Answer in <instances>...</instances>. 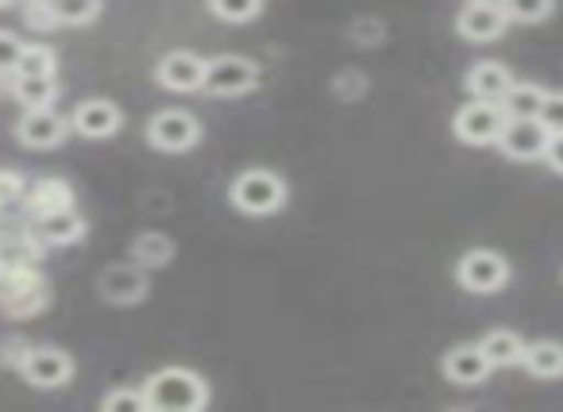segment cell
Wrapping results in <instances>:
<instances>
[{
	"mask_svg": "<svg viewBox=\"0 0 563 412\" xmlns=\"http://www.w3.org/2000/svg\"><path fill=\"white\" fill-rule=\"evenodd\" d=\"M143 393H147L151 409H158V412H197L209 401L205 381L197 378L194 370H178V366L158 370L155 378L143 386Z\"/></svg>",
	"mask_w": 563,
	"mask_h": 412,
	"instance_id": "obj_1",
	"label": "cell"
},
{
	"mask_svg": "<svg viewBox=\"0 0 563 412\" xmlns=\"http://www.w3.org/2000/svg\"><path fill=\"white\" fill-rule=\"evenodd\" d=\"M232 204L251 212V216H266V212H278L286 204V186H282L278 174L247 170L232 181Z\"/></svg>",
	"mask_w": 563,
	"mask_h": 412,
	"instance_id": "obj_2",
	"label": "cell"
},
{
	"mask_svg": "<svg viewBox=\"0 0 563 412\" xmlns=\"http://www.w3.org/2000/svg\"><path fill=\"white\" fill-rule=\"evenodd\" d=\"M506 109H501V101H471L463 104L460 112H455L452 127L455 135H460L463 143H471V147H486V143H498L501 140V127H506Z\"/></svg>",
	"mask_w": 563,
	"mask_h": 412,
	"instance_id": "obj_3",
	"label": "cell"
},
{
	"mask_svg": "<svg viewBox=\"0 0 563 412\" xmlns=\"http://www.w3.org/2000/svg\"><path fill=\"white\" fill-rule=\"evenodd\" d=\"M463 289L471 293H498L509 281V263L498 255V250H467L460 258V270H455Z\"/></svg>",
	"mask_w": 563,
	"mask_h": 412,
	"instance_id": "obj_4",
	"label": "cell"
},
{
	"mask_svg": "<svg viewBox=\"0 0 563 412\" xmlns=\"http://www.w3.org/2000/svg\"><path fill=\"white\" fill-rule=\"evenodd\" d=\"M548 143H552V132L540 120H506L498 147L517 163H537L548 155Z\"/></svg>",
	"mask_w": 563,
	"mask_h": 412,
	"instance_id": "obj_5",
	"label": "cell"
},
{
	"mask_svg": "<svg viewBox=\"0 0 563 412\" xmlns=\"http://www.w3.org/2000/svg\"><path fill=\"white\" fill-rule=\"evenodd\" d=\"M255 81H258V66L251 63V58H240V55L212 58L209 74H205V89H209V93H217V97L247 93Z\"/></svg>",
	"mask_w": 563,
	"mask_h": 412,
	"instance_id": "obj_6",
	"label": "cell"
},
{
	"mask_svg": "<svg viewBox=\"0 0 563 412\" xmlns=\"http://www.w3.org/2000/svg\"><path fill=\"white\" fill-rule=\"evenodd\" d=\"M506 24H509V16L498 0H471L467 9L460 12V20H455V32L471 43H490L506 32Z\"/></svg>",
	"mask_w": 563,
	"mask_h": 412,
	"instance_id": "obj_7",
	"label": "cell"
},
{
	"mask_svg": "<svg viewBox=\"0 0 563 412\" xmlns=\"http://www.w3.org/2000/svg\"><path fill=\"white\" fill-rule=\"evenodd\" d=\"M201 135V124H197L189 112H158L155 120L147 124V140L155 143L158 151H189Z\"/></svg>",
	"mask_w": 563,
	"mask_h": 412,
	"instance_id": "obj_8",
	"label": "cell"
},
{
	"mask_svg": "<svg viewBox=\"0 0 563 412\" xmlns=\"http://www.w3.org/2000/svg\"><path fill=\"white\" fill-rule=\"evenodd\" d=\"M205 74H209L205 58L189 55V51H174V55H166L163 63H158L155 78H158V86L174 89V93H194V89H205Z\"/></svg>",
	"mask_w": 563,
	"mask_h": 412,
	"instance_id": "obj_9",
	"label": "cell"
},
{
	"mask_svg": "<svg viewBox=\"0 0 563 412\" xmlns=\"http://www.w3.org/2000/svg\"><path fill=\"white\" fill-rule=\"evenodd\" d=\"M20 370H24V378L32 381V386L55 389V386H66V381H70L74 363H70V355H63V350L40 347V350H32V355H24Z\"/></svg>",
	"mask_w": 563,
	"mask_h": 412,
	"instance_id": "obj_10",
	"label": "cell"
},
{
	"mask_svg": "<svg viewBox=\"0 0 563 412\" xmlns=\"http://www.w3.org/2000/svg\"><path fill=\"white\" fill-rule=\"evenodd\" d=\"M490 370H494L490 358H486V350L478 347V343H463V347L444 355V374L455 386H483Z\"/></svg>",
	"mask_w": 563,
	"mask_h": 412,
	"instance_id": "obj_11",
	"label": "cell"
},
{
	"mask_svg": "<svg viewBox=\"0 0 563 412\" xmlns=\"http://www.w3.org/2000/svg\"><path fill=\"white\" fill-rule=\"evenodd\" d=\"M70 124H74V132L86 135V140H109V135L120 132L124 116H120V109L112 101H86V104H78Z\"/></svg>",
	"mask_w": 563,
	"mask_h": 412,
	"instance_id": "obj_12",
	"label": "cell"
},
{
	"mask_svg": "<svg viewBox=\"0 0 563 412\" xmlns=\"http://www.w3.org/2000/svg\"><path fill=\"white\" fill-rule=\"evenodd\" d=\"M66 135V120L55 116L51 109H27L24 120H20V140L27 143V147H58Z\"/></svg>",
	"mask_w": 563,
	"mask_h": 412,
	"instance_id": "obj_13",
	"label": "cell"
},
{
	"mask_svg": "<svg viewBox=\"0 0 563 412\" xmlns=\"http://www.w3.org/2000/svg\"><path fill=\"white\" fill-rule=\"evenodd\" d=\"M467 89L478 101H501V97L514 89V74L501 63H478V66H471V74H467Z\"/></svg>",
	"mask_w": 563,
	"mask_h": 412,
	"instance_id": "obj_14",
	"label": "cell"
},
{
	"mask_svg": "<svg viewBox=\"0 0 563 412\" xmlns=\"http://www.w3.org/2000/svg\"><path fill=\"white\" fill-rule=\"evenodd\" d=\"M101 293L117 304H132L147 293V278H143L135 266H109L101 274Z\"/></svg>",
	"mask_w": 563,
	"mask_h": 412,
	"instance_id": "obj_15",
	"label": "cell"
},
{
	"mask_svg": "<svg viewBox=\"0 0 563 412\" xmlns=\"http://www.w3.org/2000/svg\"><path fill=\"white\" fill-rule=\"evenodd\" d=\"M521 366L532 374V378H544V381L563 378V343H555V339L525 343V358H521Z\"/></svg>",
	"mask_w": 563,
	"mask_h": 412,
	"instance_id": "obj_16",
	"label": "cell"
},
{
	"mask_svg": "<svg viewBox=\"0 0 563 412\" xmlns=\"http://www.w3.org/2000/svg\"><path fill=\"white\" fill-rule=\"evenodd\" d=\"M544 97L548 93L540 86H529V81H514V89L501 97V109H506L509 120H537Z\"/></svg>",
	"mask_w": 563,
	"mask_h": 412,
	"instance_id": "obj_17",
	"label": "cell"
},
{
	"mask_svg": "<svg viewBox=\"0 0 563 412\" xmlns=\"http://www.w3.org/2000/svg\"><path fill=\"white\" fill-rule=\"evenodd\" d=\"M478 347L486 350V358H490V366H517L525 358V343L517 332H506V327H498V332H486L483 343Z\"/></svg>",
	"mask_w": 563,
	"mask_h": 412,
	"instance_id": "obj_18",
	"label": "cell"
},
{
	"mask_svg": "<svg viewBox=\"0 0 563 412\" xmlns=\"http://www.w3.org/2000/svg\"><path fill=\"white\" fill-rule=\"evenodd\" d=\"M81 232H86V220L78 216L74 209H63V212H51V216H43L40 220V235L47 243H74V240H81Z\"/></svg>",
	"mask_w": 563,
	"mask_h": 412,
	"instance_id": "obj_19",
	"label": "cell"
},
{
	"mask_svg": "<svg viewBox=\"0 0 563 412\" xmlns=\"http://www.w3.org/2000/svg\"><path fill=\"white\" fill-rule=\"evenodd\" d=\"M70 186L66 181H55V178H47V181H40V186L32 189V197H27V204H32V212L35 216H51V212H63V209H70Z\"/></svg>",
	"mask_w": 563,
	"mask_h": 412,
	"instance_id": "obj_20",
	"label": "cell"
},
{
	"mask_svg": "<svg viewBox=\"0 0 563 412\" xmlns=\"http://www.w3.org/2000/svg\"><path fill=\"white\" fill-rule=\"evenodd\" d=\"M55 93H58L55 74H47V78H20L16 74V97L24 109H47L55 101Z\"/></svg>",
	"mask_w": 563,
	"mask_h": 412,
	"instance_id": "obj_21",
	"label": "cell"
},
{
	"mask_svg": "<svg viewBox=\"0 0 563 412\" xmlns=\"http://www.w3.org/2000/svg\"><path fill=\"white\" fill-rule=\"evenodd\" d=\"M509 24H540V20L552 16L555 0H501Z\"/></svg>",
	"mask_w": 563,
	"mask_h": 412,
	"instance_id": "obj_22",
	"label": "cell"
},
{
	"mask_svg": "<svg viewBox=\"0 0 563 412\" xmlns=\"http://www.w3.org/2000/svg\"><path fill=\"white\" fill-rule=\"evenodd\" d=\"M212 16L228 20V24H247V20L258 16L263 0H209Z\"/></svg>",
	"mask_w": 563,
	"mask_h": 412,
	"instance_id": "obj_23",
	"label": "cell"
},
{
	"mask_svg": "<svg viewBox=\"0 0 563 412\" xmlns=\"http://www.w3.org/2000/svg\"><path fill=\"white\" fill-rule=\"evenodd\" d=\"M16 74L20 78H47V74H55V51L51 47H24Z\"/></svg>",
	"mask_w": 563,
	"mask_h": 412,
	"instance_id": "obj_24",
	"label": "cell"
},
{
	"mask_svg": "<svg viewBox=\"0 0 563 412\" xmlns=\"http://www.w3.org/2000/svg\"><path fill=\"white\" fill-rule=\"evenodd\" d=\"M51 9L63 24H89L101 12V0H51Z\"/></svg>",
	"mask_w": 563,
	"mask_h": 412,
	"instance_id": "obj_25",
	"label": "cell"
},
{
	"mask_svg": "<svg viewBox=\"0 0 563 412\" xmlns=\"http://www.w3.org/2000/svg\"><path fill=\"white\" fill-rule=\"evenodd\" d=\"M174 255L170 240H163V235H143V240H135V258L147 266H163L166 258Z\"/></svg>",
	"mask_w": 563,
	"mask_h": 412,
	"instance_id": "obj_26",
	"label": "cell"
},
{
	"mask_svg": "<svg viewBox=\"0 0 563 412\" xmlns=\"http://www.w3.org/2000/svg\"><path fill=\"white\" fill-rule=\"evenodd\" d=\"M143 409H151L147 393H135V389H112L104 397V412H143Z\"/></svg>",
	"mask_w": 563,
	"mask_h": 412,
	"instance_id": "obj_27",
	"label": "cell"
},
{
	"mask_svg": "<svg viewBox=\"0 0 563 412\" xmlns=\"http://www.w3.org/2000/svg\"><path fill=\"white\" fill-rule=\"evenodd\" d=\"M540 124L552 135H563V93H548L544 104H540Z\"/></svg>",
	"mask_w": 563,
	"mask_h": 412,
	"instance_id": "obj_28",
	"label": "cell"
},
{
	"mask_svg": "<svg viewBox=\"0 0 563 412\" xmlns=\"http://www.w3.org/2000/svg\"><path fill=\"white\" fill-rule=\"evenodd\" d=\"M20 55H24V43H20L16 35L0 32V74H16Z\"/></svg>",
	"mask_w": 563,
	"mask_h": 412,
	"instance_id": "obj_29",
	"label": "cell"
},
{
	"mask_svg": "<svg viewBox=\"0 0 563 412\" xmlns=\"http://www.w3.org/2000/svg\"><path fill=\"white\" fill-rule=\"evenodd\" d=\"M20 189H24V181H20L16 174H0V204H4V201H16Z\"/></svg>",
	"mask_w": 563,
	"mask_h": 412,
	"instance_id": "obj_30",
	"label": "cell"
},
{
	"mask_svg": "<svg viewBox=\"0 0 563 412\" xmlns=\"http://www.w3.org/2000/svg\"><path fill=\"white\" fill-rule=\"evenodd\" d=\"M544 163L552 166L555 174H563V135H552V143H548V155Z\"/></svg>",
	"mask_w": 563,
	"mask_h": 412,
	"instance_id": "obj_31",
	"label": "cell"
}]
</instances>
